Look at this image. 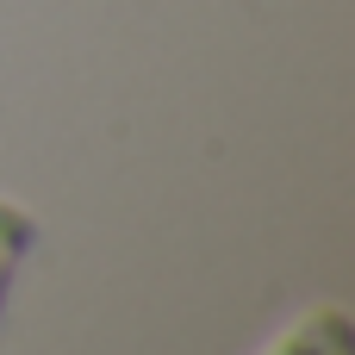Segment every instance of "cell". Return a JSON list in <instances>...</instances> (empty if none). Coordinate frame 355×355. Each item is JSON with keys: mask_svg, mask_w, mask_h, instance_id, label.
I'll return each mask as SVG.
<instances>
[{"mask_svg": "<svg viewBox=\"0 0 355 355\" xmlns=\"http://www.w3.org/2000/svg\"><path fill=\"white\" fill-rule=\"evenodd\" d=\"M268 355H355V324L343 306H312L268 343Z\"/></svg>", "mask_w": 355, "mask_h": 355, "instance_id": "1", "label": "cell"}, {"mask_svg": "<svg viewBox=\"0 0 355 355\" xmlns=\"http://www.w3.org/2000/svg\"><path fill=\"white\" fill-rule=\"evenodd\" d=\"M31 243H37V218L19 200H0V312H6V293L19 281V262L31 256Z\"/></svg>", "mask_w": 355, "mask_h": 355, "instance_id": "2", "label": "cell"}]
</instances>
